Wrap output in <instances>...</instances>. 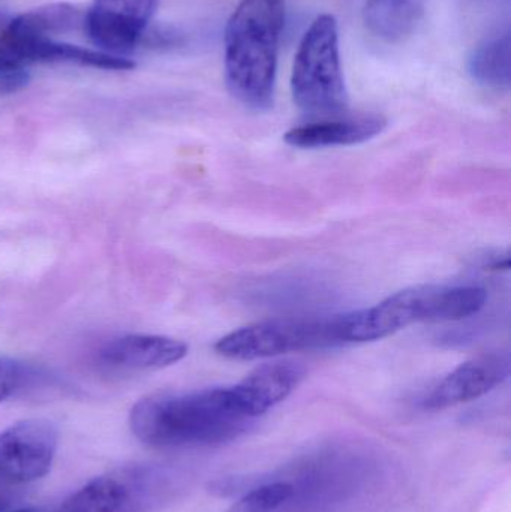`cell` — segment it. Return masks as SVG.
I'll return each instance as SVG.
<instances>
[{"label":"cell","instance_id":"cell-13","mask_svg":"<svg viewBox=\"0 0 511 512\" xmlns=\"http://www.w3.org/2000/svg\"><path fill=\"white\" fill-rule=\"evenodd\" d=\"M303 378V369L291 361L267 363L234 385L246 412L258 420L287 399Z\"/></svg>","mask_w":511,"mask_h":512},{"label":"cell","instance_id":"cell-5","mask_svg":"<svg viewBox=\"0 0 511 512\" xmlns=\"http://www.w3.org/2000/svg\"><path fill=\"white\" fill-rule=\"evenodd\" d=\"M186 486L188 475L176 466L132 463L93 478L51 512H152Z\"/></svg>","mask_w":511,"mask_h":512},{"label":"cell","instance_id":"cell-9","mask_svg":"<svg viewBox=\"0 0 511 512\" xmlns=\"http://www.w3.org/2000/svg\"><path fill=\"white\" fill-rule=\"evenodd\" d=\"M158 0H95L86 11L84 32L96 50L126 57L140 47Z\"/></svg>","mask_w":511,"mask_h":512},{"label":"cell","instance_id":"cell-2","mask_svg":"<svg viewBox=\"0 0 511 512\" xmlns=\"http://www.w3.org/2000/svg\"><path fill=\"white\" fill-rule=\"evenodd\" d=\"M285 0H240L225 29V80L251 110H269L275 95Z\"/></svg>","mask_w":511,"mask_h":512},{"label":"cell","instance_id":"cell-20","mask_svg":"<svg viewBox=\"0 0 511 512\" xmlns=\"http://www.w3.org/2000/svg\"><path fill=\"white\" fill-rule=\"evenodd\" d=\"M8 512H51V511L44 510V508L29 507V508H21V510L8 511Z\"/></svg>","mask_w":511,"mask_h":512},{"label":"cell","instance_id":"cell-10","mask_svg":"<svg viewBox=\"0 0 511 512\" xmlns=\"http://www.w3.org/2000/svg\"><path fill=\"white\" fill-rule=\"evenodd\" d=\"M510 352H486L456 367L422 400L426 411H443L473 402L500 387L509 379Z\"/></svg>","mask_w":511,"mask_h":512},{"label":"cell","instance_id":"cell-18","mask_svg":"<svg viewBox=\"0 0 511 512\" xmlns=\"http://www.w3.org/2000/svg\"><path fill=\"white\" fill-rule=\"evenodd\" d=\"M27 83L26 65L14 42L0 35V89L15 90Z\"/></svg>","mask_w":511,"mask_h":512},{"label":"cell","instance_id":"cell-1","mask_svg":"<svg viewBox=\"0 0 511 512\" xmlns=\"http://www.w3.org/2000/svg\"><path fill=\"white\" fill-rule=\"evenodd\" d=\"M255 418L231 387L144 397L129 412L132 435L158 450H194L230 444L248 433Z\"/></svg>","mask_w":511,"mask_h":512},{"label":"cell","instance_id":"cell-7","mask_svg":"<svg viewBox=\"0 0 511 512\" xmlns=\"http://www.w3.org/2000/svg\"><path fill=\"white\" fill-rule=\"evenodd\" d=\"M347 451H326L294 466L290 483L293 489L284 510L321 512L341 504L362 481L363 469L359 456ZM284 480V478H282Z\"/></svg>","mask_w":511,"mask_h":512},{"label":"cell","instance_id":"cell-11","mask_svg":"<svg viewBox=\"0 0 511 512\" xmlns=\"http://www.w3.org/2000/svg\"><path fill=\"white\" fill-rule=\"evenodd\" d=\"M387 119L381 114L365 113L357 116H336L317 119L290 129L284 140L297 149H324V147L354 146L365 143L386 129Z\"/></svg>","mask_w":511,"mask_h":512},{"label":"cell","instance_id":"cell-15","mask_svg":"<svg viewBox=\"0 0 511 512\" xmlns=\"http://www.w3.org/2000/svg\"><path fill=\"white\" fill-rule=\"evenodd\" d=\"M468 72L480 86L509 90L511 83L510 29L498 30L483 39L468 59Z\"/></svg>","mask_w":511,"mask_h":512},{"label":"cell","instance_id":"cell-17","mask_svg":"<svg viewBox=\"0 0 511 512\" xmlns=\"http://www.w3.org/2000/svg\"><path fill=\"white\" fill-rule=\"evenodd\" d=\"M38 381L39 376L32 367L0 355V403L24 396Z\"/></svg>","mask_w":511,"mask_h":512},{"label":"cell","instance_id":"cell-3","mask_svg":"<svg viewBox=\"0 0 511 512\" xmlns=\"http://www.w3.org/2000/svg\"><path fill=\"white\" fill-rule=\"evenodd\" d=\"M488 294L476 285H420L390 295L377 306L354 310V339L375 342L422 322L462 321L485 306Z\"/></svg>","mask_w":511,"mask_h":512},{"label":"cell","instance_id":"cell-4","mask_svg":"<svg viewBox=\"0 0 511 512\" xmlns=\"http://www.w3.org/2000/svg\"><path fill=\"white\" fill-rule=\"evenodd\" d=\"M353 330V312L270 319L234 330L219 339L215 349L228 360H261L293 352L324 351L356 345Z\"/></svg>","mask_w":511,"mask_h":512},{"label":"cell","instance_id":"cell-14","mask_svg":"<svg viewBox=\"0 0 511 512\" xmlns=\"http://www.w3.org/2000/svg\"><path fill=\"white\" fill-rule=\"evenodd\" d=\"M425 11L426 0H366L363 21L375 38L398 44L416 32Z\"/></svg>","mask_w":511,"mask_h":512},{"label":"cell","instance_id":"cell-16","mask_svg":"<svg viewBox=\"0 0 511 512\" xmlns=\"http://www.w3.org/2000/svg\"><path fill=\"white\" fill-rule=\"evenodd\" d=\"M86 11L71 3H51L8 21L5 32L26 38H51L59 33L84 29Z\"/></svg>","mask_w":511,"mask_h":512},{"label":"cell","instance_id":"cell-12","mask_svg":"<svg viewBox=\"0 0 511 512\" xmlns=\"http://www.w3.org/2000/svg\"><path fill=\"white\" fill-rule=\"evenodd\" d=\"M188 355V345L167 336L128 334L111 340L99 360L111 369L156 370L173 366Z\"/></svg>","mask_w":511,"mask_h":512},{"label":"cell","instance_id":"cell-19","mask_svg":"<svg viewBox=\"0 0 511 512\" xmlns=\"http://www.w3.org/2000/svg\"><path fill=\"white\" fill-rule=\"evenodd\" d=\"M11 508V501L5 496H0V512H8Z\"/></svg>","mask_w":511,"mask_h":512},{"label":"cell","instance_id":"cell-6","mask_svg":"<svg viewBox=\"0 0 511 512\" xmlns=\"http://www.w3.org/2000/svg\"><path fill=\"white\" fill-rule=\"evenodd\" d=\"M291 92L297 107L314 119L342 116L347 111L339 29L333 15L315 18L303 35L294 59Z\"/></svg>","mask_w":511,"mask_h":512},{"label":"cell","instance_id":"cell-8","mask_svg":"<svg viewBox=\"0 0 511 512\" xmlns=\"http://www.w3.org/2000/svg\"><path fill=\"white\" fill-rule=\"evenodd\" d=\"M59 445L51 421H18L0 432V486H21L50 472Z\"/></svg>","mask_w":511,"mask_h":512}]
</instances>
